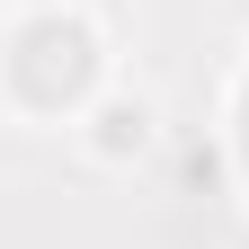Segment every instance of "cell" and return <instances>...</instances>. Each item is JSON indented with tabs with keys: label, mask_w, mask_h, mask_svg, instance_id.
<instances>
[{
	"label": "cell",
	"mask_w": 249,
	"mask_h": 249,
	"mask_svg": "<svg viewBox=\"0 0 249 249\" xmlns=\"http://www.w3.org/2000/svg\"><path fill=\"white\" fill-rule=\"evenodd\" d=\"M98 27L89 18H71V9H36L9 36V89L27 107H45V116H62V107H80L89 89H98Z\"/></svg>",
	"instance_id": "1"
},
{
	"label": "cell",
	"mask_w": 249,
	"mask_h": 249,
	"mask_svg": "<svg viewBox=\"0 0 249 249\" xmlns=\"http://www.w3.org/2000/svg\"><path fill=\"white\" fill-rule=\"evenodd\" d=\"M142 134H151V107H134V98H107L98 116H89V142H98V160H124V151H142Z\"/></svg>",
	"instance_id": "2"
}]
</instances>
